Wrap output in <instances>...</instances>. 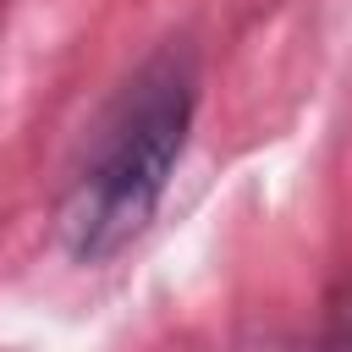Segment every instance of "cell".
Wrapping results in <instances>:
<instances>
[{
	"label": "cell",
	"instance_id": "obj_2",
	"mask_svg": "<svg viewBox=\"0 0 352 352\" xmlns=\"http://www.w3.org/2000/svg\"><path fill=\"white\" fill-rule=\"evenodd\" d=\"M324 352H352V302L336 314V324H330V341H324Z\"/></svg>",
	"mask_w": 352,
	"mask_h": 352
},
{
	"label": "cell",
	"instance_id": "obj_1",
	"mask_svg": "<svg viewBox=\"0 0 352 352\" xmlns=\"http://www.w3.org/2000/svg\"><path fill=\"white\" fill-rule=\"evenodd\" d=\"M198 116V60L187 44L154 50L88 132V154L60 192V242L77 264H104L154 220Z\"/></svg>",
	"mask_w": 352,
	"mask_h": 352
}]
</instances>
